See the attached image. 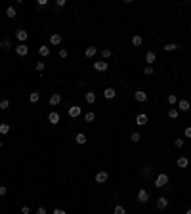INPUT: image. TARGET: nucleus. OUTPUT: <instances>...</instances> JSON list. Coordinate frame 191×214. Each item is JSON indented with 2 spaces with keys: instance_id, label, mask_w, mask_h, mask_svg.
<instances>
[{
  "instance_id": "nucleus-1",
  "label": "nucleus",
  "mask_w": 191,
  "mask_h": 214,
  "mask_svg": "<svg viewBox=\"0 0 191 214\" xmlns=\"http://www.w3.org/2000/svg\"><path fill=\"white\" fill-rule=\"evenodd\" d=\"M166 184H168V176L166 174H159L157 180H155V187H164Z\"/></svg>"
},
{
  "instance_id": "nucleus-2",
  "label": "nucleus",
  "mask_w": 191,
  "mask_h": 214,
  "mask_svg": "<svg viewBox=\"0 0 191 214\" xmlns=\"http://www.w3.org/2000/svg\"><path fill=\"white\" fill-rule=\"evenodd\" d=\"M15 54H17L19 57H25V55L29 54V48L25 44H19V46H15Z\"/></svg>"
},
{
  "instance_id": "nucleus-3",
  "label": "nucleus",
  "mask_w": 191,
  "mask_h": 214,
  "mask_svg": "<svg viewBox=\"0 0 191 214\" xmlns=\"http://www.w3.org/2000/svg\"><path fill=\"white\" fill-rule=\"evenodd\" d=\"M107 67H109L107 61H94V69H96V71H100V73L107 71Z\"/></svg>"
},
{
  "instance_id": "nucleus-4",
  "label": "nucleus",
  "mask_w": 191,
  "mask_h": 214,
  "mask_svg": "<svg viewBox=\"0 0 191 214\" xmlns=\"http://www.w3.org/2000/svg\"><path fill=\"white\" fill-rule=\"evenodd\" d=\"M15 37H17V40H19V42H21V44H23V42L27 40L29 33L25 31V29H17V31H15Z\"/></svg>"
},
{
  "instance_id": "nucleus-5",
  "label": "nucleus",
  "mask_w": 191,
  "mask_h": 214,
  "mask_svg": "<svg viewBox=\"0 0 191 214\" xmlns=\"http://www.w3.org/2000/svg\"><path fill=\"white\" fill-rule=\"evenodd\" d=\"M69 117L71 118L80 117V107H78V105H71V107H69Z\"/></svg>"
},
{
  "instance_id": "nucleus-6",
  "label": "nucleus",
  "mask_w": 191,
  "mask_h": 214,
  "mask_svg": "<svg viewBox=\"0 0 191 214\" xmlns=\"http://www.w3.org/2000/svg\"><path fill=\"white\" fill-rule=\"evenodd\" d=\"M138 201H140V203H147V201H149L147 189H140V191H138Z\"/></svg>"
},
{
  "instance_id": "nucleus-7",
  "label": "nucleus",
  "mask_w": 191,
  "mask_h": 214,
  "mask_svg": "<svg viewBox=\"0 0 191 214\" xmlns=\"http://www.w3.org/2000/svg\"><path fill=\"white\" fill-rule=\"evenodd\" d=\"M134 98H136V101H141V103L147 101V94L143 90H136V92H134Z\"/></svg>"
},
{
  "instance_id": "nucleus-8",
  "label": "nucleus",
  "mask_w": 191,
  "mask_h": 214,
  "mask_svg": "<svg viewBox=\"0 0 191 214\" xmlns=\"http://www.w3.org/2000/svg\"><path fill=\"white\" fill-rule=\"evenodd\" d=\"M147 121H149V118H147L145 113H141V115H138V117H136V124H138V126H145Z\"/></svg>"
},
{
  "instance_id": "nucleus-9",
  "label": "nucleus",
  "mask_w": 191,
  "mask_h": 214,
  "mask_svg": "<svg viewBox=\"0 0 191 214\" xmlns=\"http://www.w3.org/2000/svg\"><path fill=\"white\" fill-rule=\"evenodd\" d=\"M96 182H98V184H105V182H107V172H105V170H100V172L96 174Z\"/></svg>"
},
{
  "instance_id": "nucleus-10",
  "label": "nucleus",
  "mask_w": 191,
  "mask_h": 214,
  "mask_svg": "<svg viewBox=\"0 0 191 214\" xmlns=\"http://www.w3.org/2000/svg\"><path fill=\"white\" fill-rule=\"evenodd\" d=\"M166 206H168V199H166V197H159V199H157V208L164 210Z\"/></svg>"
},
{
  "instance_id": "nucleus-11",
  "label": "nucleus",
  "mask_w": 191,
  "mask_h": 214,
  "mask_svg": "<svg viewBox=\"0 0 191 214\" xmlns=\"http://www.w3.org/2000/svg\"><path fill=\"white\" fill-rule=\"evenodd\" d=\"M103 96H105V100H113V98L117 96V92H115L113 88H105V90H103Z\"/></svg>"
},
{
  "instance_id": "nucleus-12",
  "label": "nucleus",
  "mask_w": 191,
  "mask_h": 214,
  "mask_svg": "<svg viewBox=\"0 0 191 214\" xmlns=\"http://www.w3.org/2000/svg\"><path fill=\"white\" fill-rule=\"evenodd\" d=\"M178 109H180V111H189V109H191V105H189V101H185V100H182V101H178Z\"/></svg>"
},
{
  "instance_id": "nucleus-13",
  "label": "nucleus",
  "mask_w": 191,
  "mask_h": 214,
  "mask_svg": "<svg viewBox=\"0 0 191 214\" xmlns=\"http://www.w3.org/2000/svg\"><path fill=\"white\" fill-rule=\"evenodd\" d=\"M50 44H52V46L61 44V35H57V33H55V35H52V37H50Z\"/></svg>"
},
{
  "instance_id": "nucleus-14",
  "label": "nucleus",
  "mask_w": 191,
  "mask_h": 214,
  "mask_svg": "<svg viewBox=\"0 0 191 214\" xmlns=\"http://www.w3.org/2000/svg\"><path fill=\"white\" fill-rule=\"evenodd\" d=\"M176 163H178V166H180V168H187L189 161H187V157H180V159H178Z\"/></svg>"
},
{
  "instance_id": "nucleus-15",
  "label": "nucleus",
  "mask_w": 191,
  "mask_h": 214,
  "mask_svg": "<svg viewBox=\"0 0 191 214\" xmlns=\"http://www.w3.org/2000/svg\"><path fill=\"white\" fill-rule=\"evenodd\" d=\"M145 61H147V63H155V61H157V55H155L153 54V52H147V54H145Z\"/></svg>"
},
{
  "instance_id": "nucleus-16",
  "label": "nucleus",
  "mask_w": 191,
  "mask_h": 214,
  "mask_svg": "<svg viewBox=\"0 0 191 214\" xmlns=\"http://www.w3.org/2000/svg\"><path fill=\"white\" fill-rule=\"evenodd\" d=\"M38 54H40L42 57L50 55V46H40V48H38Z\"/></svg>"
},
{
  "instance_id": "nucleus-17",
  "label": "nucleus",
  "mask_w": 191,
  "mask_h": 214,
  "mask_svg": "<svg viewBox=\"0 0 191 214\" xmlns=\"http://www.w3.org/2000/svg\"><path fill=\"white\" fill-rule=\"evenodd\" d=\"M59 101H61V96H59V94H52L50 96V105H57Z\"/></svg>"
},
{
  "instance_id": "nucleus-18",
  "label": "nucleus",
  "mask_w": 191,
  "mask_h": 214,
  "mask_svg": "<svg viewBox=\"0 0 191 214\" xmlns=\"http://www.w3.org/2000/svg\"><path fill=\"white\" fill-rule=\"evenodd\" d=\"M48 121H50L52 124H57L59 123V115L57 113H50V115H48Z\"/></svg>"
},
{
  "instance_id": "nucleus-19",
  "label": "nucleus",
  "mask_w": 191,
  "mask_h": 214,
  "mask_svg": "<svg viewBox=\"0 0 191 214\" xmlns=\"http://www.w3.org/2000/svg\"><path fill=\"white\" fill-rule=\"evenodd\" d=\"M29 100H31V103H37V101L40 100V94H38V92H31V94H29Z\"/></svg>"
},
{
  "instance_id": "nucleus-20",
  "label": "nucleus",
  "mask_w": 191,
  "mask_h": 214,
  "mask_svg": "<svg viewBox=\"0 0 191 214\" xmlns=\"http://www.w3.org/2000/svg\"><path fill=\"white\" fill-rule=\"evenodd\" d=\"M75 141H77L78 145H82V143H86V136H84V134H77V136H75Z\"/></svg>"
},
{
  "instance_id": "nucleus-21",
  "label": "nucleus",
  "mask_w": 191,
  "mask_h": 214,
  "mask_svg": "<svg viewBox=\"0 0 191 214\" xmlns=\"http://www.w3.org/2000/svg\"><path fill=\"white\" fill-rule=\"evenodd\" d=\"M8 132H10V124H8V123H2V124H0V134H2V136H6Z\"/></svg>"
},
{
  "instance_id": "nucleus-22",
  "label": "nucleus",
  "mask_w": 191,
  "mask_h": 214,
  "mask_svg": "<svg viewBox=\"0 0 191 214\" xmlns=\"http://www.w3.org/2000/svg\"><path fill=\"white\" fill-rule=\"evenodd\" d=\"M96 52H98V50H96V46H88V48H86V57H94Z\"/></svg>"
},
{
  "instance_id": "nucleus-23",
  "label": "nucleus",
  "mask_w": 191,
  "mask_h": 214,
  "mask_svg": "<svg viewBox=\"0 0 191 214\" xmlns=\"http://www.w3.org/2000/svg\"><path fill=\"white\" fill-rule=\"evenodd\" d=\"M6 15H8L10 19H14V17H15V8H14V6H10V8H6Z\"/></svg>"
},
{
  "instance_id": "nucleus-24",
  "label": "nucleus",
  "mask_w": 191,
  "mask_h": 214,
  "mask_svg": "<svg viewBox=\"0 0 191 214\" xmlns=\"http://www.w3.org/2000/svg\"><path fill=\"white\" fill-rule=\"evenodd\" d=\"M86 101L88 103H94L96 101V92H86Z\"/></svg>"
},
{
  "instance_id": "nucleus-25",
  "label": "nucleus",
  "mask_w": 191,
  "mask_h": 214,
  "mask_svg": "<svg viewBox=\"0 0 191 214\" xmlns=\"http://www.w3.org/2000/svg\"><path fill=\"white\" fill-rule=\"evenodd\" d=\"M130 140H132V141H136V143H138V141H141V134H140V132H132Z\"/></svg>"
},
{
  "instance_id": "nucleus-26",
  "label": "nucleus",
  "mask_w": 191,
  "mask_h": 214,
  "mask_svg": "<svg viewBox=\"0 0 191 214\" xmlns=\"http://www.w3.org/2000/svg\"><path fill=\"white\" fill-rule=\"evenodd\" d=\"M176 48H178V46L172 44V42H170V44H164V52H174Z\"/></svg>"
},
{
  "instance_id": "nucleus-27",
  "label": "nucleus",
  "mask_w": 191,
  "mask_h": 214,
  "mask_svg": "<svg viewBox=\"0 0 191 214\" xmlns=\"http://www.w3.org/2000/svg\"><path fill=\"white\" fill-rule=\"evenodd\" d=\"M94 118H96L94 113H86V115H84V121H86V123H94Z\"/></svg>"
},
{
  "instance_id": "nucleus-28",
  "label": "nucleus",
  "mask_w": 191,
  "mask_h": 214,
  "mask_svg": "<svg viewBox=\"0 0 191 214\" xmlns=\"http://www.w3.org/2000/svg\"><path fill=\"white\" fill-rule=\"evenodd\" d=\"M178 115H180V113H178V109H174V107H172V109H168V117L170 118H178Z\"/></svg>"
},
{
  "instance_id": "nucleus-29",
  "label": "nucleus",
  "mask_w": 191,
  "mask_h": 214,
  "mask_svg": "<svg viewBox=\"0 0 191 214\" xmlns=\"http://www.w3.org/2000/svg\"><path fill=\"white\" fill-rule=\"evenodd\" d=\"M166 100H168V103H170V105H176V103H178V98L174 96V94H170V96L166 98Z\"/></svg>"
},
{
  "instance_id": "nucleus-30",
  "label": "nucleus",
  "mask_w": 191,
  "mask_h": 214,
  "mask_svg": "<svg viewBox=\"0 0 191 214\" xmlns=\"http://www.w3.org/2000/svg\"><path fill=\"white\" fill-rule=\"evenodd\" d=\"M35 69H37L38 73H42V71H44V61H37V65H35Z\"/></svg>"
},
{
  "instance_id": "nucleus-31",
  "label": "nucleus",
  "mask_w": 191,
  "mask_h": 214,
  "mask_svg": "<svg viewBox=\"0 0 191 214\" xmlns=\"http://www.w3.org/2000/svg\"><path fill=\"white\" fill-rule=\"evenodd\" d=\"M113 214H126V210H124V206H115Z\"/></svg>"
},
{
  "instance_id": "nucleus-32",
  "label": "nucleus",
  "mask_w": 191,
  "mask_h": 214,
  "mask_svg": "<svg viewBox=\"0 0 191 214\" xmlns=\"http://www.w3.org/2000/svg\"><path fill=\"white\" fill-rule=\"evenodd\" d=\"M8 107H10V101L8 100H2V101H0V109H2V111L8 109Z\"/></svg>"
},
{
  "instance_id": "nucleus-33",
  "label": "nucleus",
  "mask_w": 191,
  "mask_h": 214,
  "mask_svg": "<svg viewBox=\"0 0 191 214\" xmlns=\"http://www.w3.org/2000/svg\"><path fill=\"white\" fill-rule=\"evenodd\" d=\"M132 44L134 46H141V37H138V35H136V37L132 38Z\"/></svg>"
},
{
  "instance_id": "nucleus-34",
  "label": "nucleus",
  "mask_w": 191,
  "mask_h": 214,
  "mask_svg": "<svg viewBox=\"0 0 191 214\" xmlns=\"http://www.w3.org/2000/svg\"><path fill=\"white\" fill-rule=\"evenodd\" d=\"M101 55H103L105 59H109V57H111V50H109V48H105V50L101 52Z\"/></svg>"
},
{
  "instance_id": "nucleus-35",
  "label": "nucleus",
  "mask_w": 191,
  "mask_h": 214,
  "mask_svg": "<svg viewBox=\"0 0 191 214\" xmlns=\"http://www.w3.org/2000/svg\"><path fill=\"white\" fill-rule=\"evenodd\" d=\"M2 48H6V50H10V48H12V42H10L8 38H6V40L2 42Z\"/></svg>"
},
{
  "instance_id": "nucleus-36",
  "label": "nucleus",
  "mask_w": 191,
  "mask_h": 214,
  "mask_svg": "<svg viewBox=\"0 0 191 214\" xmlns=\"http://www.w3.org/2000/svg\"><path fill=\"white\" fill-rule=\"evenodd\" d=\"M174 145H176V147H182V145H183V140H182V138H178V140H174Z\"/></svg>"
},
{
  "instance_id": "nucleus-37",
  "label": "nucleus",
  "mask_w": 191,
  "mask_h": 214,
  "mask_svg": "<svg viewBox=\"0 0 191 214\" xmlns=\"http://www.w3.org/2000/svg\"><path fill=\"white\" fill-rule=\"evenodd\" d=\"M143 73H145V75H153V67H151V65H147V67L143 69Z\"/></svg>"
},
{
  "instance_id": "nucleus-38",
  "label": "nucleus",
  "mask_w": 191,
  "mask_h": 214,
  "mask_svg": "<svg viewBox=\"0 0 191 214\" xmlns=\"http://www.w3.org/2000/svg\"><path fill=\"white\" fill-rule=\"evenodd\" d=\"M59 57H67V50H59Z\"/></svg>"
},
{
  "instance_id": "nucleus-39",
  "label": "nucleus",
  "mask_w": 191,
  "mask_h": 214,
  "mask_svg": "<svg viewBox=\"0 0 191 214\" xmlns=\"http://www.w3.org/2000/svg\"><path fill=\"white\" fill-rule=\"evenodd\" d=\"M29 212H31V208H29V206H23V208H21V214H29Z\"/></svg>"
},
{
  "instance_id": "nucleus-40",
  "label": "nucleus",
  "mask_w": 191,
  "mask_h": 214,
  "mask_svg": "<svg viewBox=\"0 0 191 214\" xmlns=\"http://www.w3.org/2000/svg\"><path fill=\"white\" fill-rule=\"evenodd\" d=\"M185 138H191V126L185 128Z\"/></svg>"
},
{
  "instance_id": "nucleus-41",
  "label": "nucleus",
  "mask_w": 191,
  "mask_h": 214,
  "mask_svg": "<svg viewBox=\"0 0 191 214\" xmlns=\"http://www.w3.org/2000/svg\"><path fill=\"white\" fill-rule=\"evenodd\" d=\"M37 214H48V212H46V208H42V206H40V208H37Z\"/></svg>"
},
{
  "instance_id": "nucleus-42",
  "label": "nucleus",
  "mask_w": 191,
  "mask_h": 214,
  "mask_svg": "<svg viewBox=\"0 0 191 214\" xmlns=\"http://www.w3.org/2000/svg\"><path fill=\"white\" fill-rule=\"evenodd\" d=\"M6 191H8V189H6L4 186H0V195H6Z\"/></svg>"
},
{
  "instance_id": "nucleus-43",
  "label": "nucleus",
  "mask_w": 191,
  "mask_h": 214,
  "mask_svg": "<svg viewBox=\"0 0 191 214\" xmlns=\"http://www.w3.org/2000/svg\"><path fill=\"white\" fill-rule=\"evenodd\" d=\"M55 4H57L59 8H63V6H65V0H57V2H55Z\"/></svg>"
},
{
  "instance_id": "nucleus-44",
  "label": "nucleus",
  "mask_w": 191,
  "mask_h": 214,
  "mask_svg": "<svg viewBox=\"0 0 191 214\" xmlns=\"http://www.w3.org/2000/svg\"><path fill=\"white\" fill-rule=\"evenodd\" d=\"M54 214H65V210H61V208H55V210H54Z\"/></svg>"
},
{
  "instance_id": "nucleus-45",
  "label": "nucleus",
  "mask_w": 191,
  "mask_h": 214,
  "mask_svg": "<svg viewBox=\"0 0 191 214\" xmlns=\"http://www.w3.org/2000/svg\"><path fill=\"white\" fill-rule=\"evenodd\" d=\"M185 214H191V208H189V210H187V212H185Z\"/></svg>"
},
{
  "instance_id": "nucleus-46",
  "label": "nucleus",
  "mask_w": 191,
  "mask_h": 214,
  "mask_svg": "<svg viewBox=\"0 0 191 214\" xmlns=\"http://www.w3.org/2000/svg\"><path fill=\"white\" fill-rule=\"evenodd\" d=\"M0 48H2V40H0Z\"/></svg>"
},
{
  "instance_id": "nucleus-47",
  "label": "nucleus",
  "mask_w": 191,
  "mask_h": 214,
  "mask_svg": "<svg viewBox=\"0 0 191 214\" xmlns=\"http://www.w3.org/2000/svg\"><path fill=\"white\" fill-rule=\"evenodd\" d=\"M0 147H2V141H0Z\"/></svg>"
},
{
  "instance_id": "nucleus-48",
  "label": "nucleus",
  "mask_w": 191,
  "mask_h": 214,
  "mask_svg": "<svg viewBox=\"0 0 191 214\" xmlns=\"http://www.w3.org/2000/svg\"><path fill=\"white\" fill-rule=\"evenodd\" d=\"M0 61H2V59H0Z\"/></svg>"
}]
</instances>
